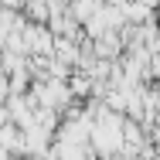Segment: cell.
<instances>
[{
    "label": "cell",
    "instance_id": "1",
    "mask_svg": "<svg viewBox=\"0 0 160 160\" xmlns=\"http://www.w3.org/2000/svg\"><path fill=\"white\" fill-rule=\"evenodd\" d=\"M119 51H123V38H116V34H102V38H96V55L102 58V62H116Z\"/></svg>",
    "mask_w": 160,
    "mask_h": 160
},
{
    "label": "cell",
    "instance_id": "2",
    "mask_svg": "<svg viewBox=\"0 0 160 160\" xmlns=\"http://www.w3.org/2000/svg\"><path fill=\"white\" fill-rule=\"evenodd\" d=\"M99 7H102V0H68V10H72V14H75V21H82V24L96 14Z\"/></svg>",
    "mask_w": 160,
    "mask_h": 160
}]
</instances>
